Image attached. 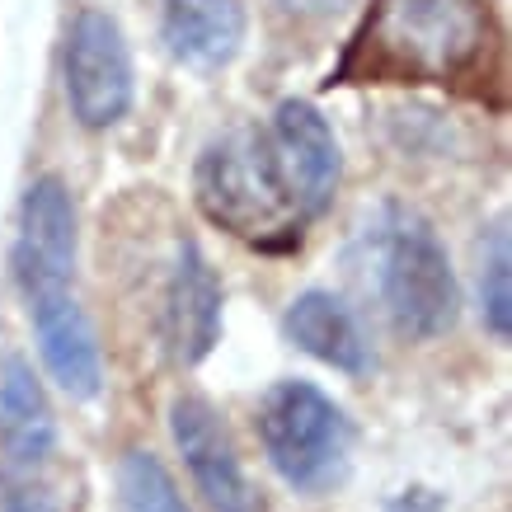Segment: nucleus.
Returning a JSON list of instances; mask_svg holds the SVG:
<instances>
[{"instance_id":"nucleus-9","label":"nucleus","mask_w":512,"mask_h":512,"mask_svg":"<svg viewBox=\"0 0 512 512\" xmlns=\"http://www.w3.org/2000/svg\"><path fill=\"white\" fill-rule=\"evenodd\" d=\"M221 278L207 264L198 240H179L170 268V287H165V343L179 367H198L202 357L221 343Z\"/></svg>"},{"instance_id":"nucleus-15","label":"nucleus","mask_w":512,"mask_h":512,"mask_svg":"<svg viewBox=\"0 0 512 512\" xmlns=\"http://www.w3.org/2000/svg\"><path fill=\"white\" fill-rule=\"evenodd\" d=\"M0 512H62V498H57L52 480L0 484Z\"/></svg>"},{"instance_id":"nucleus-6","label":"nucleus","mask_w":512,"mask_h":512,"mask_svg":"<svg viewBox=\"0 0 512 512\" xmlns=\"http://www.w3.org/2000/svg\"><path fill=\"white\" fill-rule=\"evenodd\" d=\"M170 433L212 512H264V498L249 480L245 461L235 456L231 433L221 428L217 409L198 395H179L170 404Z\"/></svg>"},{"instance_id":"nucleus-14","label":"nucleus","mask_w":512,"mask_h":512,"mask_svg":"<svg viewBox=\"0 0 512 512\" xmlns=\"http://www.w3.org/2000/svg\"><path fill=\"white\" fill-rule=\"evenodd\" d=\"M512 254H508V226L498 221L489 231V245L480 249V315L484 329L494 334L498 343L512 339Z\"/></svg>"},{"instance_id":"nucleus-17","label":"nucleus","mask_w":512,"mask_h":512,"mask_svg":"<svg viewBox=\"0 0 512 512\" xmlns=\"http://www.w3.org/2000/svg\"><path fill=\"white\" fill-rule=\"evenodd\" d=\"M386 512H442V498L433 489H404L400 498H390Z\"/></svg>"},{"instance_id":"nucleus-1","label":"nucleus","mask_w":512,"mask_h":512,"mask_svg":"<svg viewBox=\"0 0 512 512\" xmlns=\"http://www.w3.org/2000/svg\"><path fill=\"white\" fill-rule=\"evenodd\" d=\"M193 198L212 226L254 249L282 254L301 245L306 221L287 193L278 151L259 127H231L226 137L202 146L193 170Z\"/></svg>"},{"instance_id":"nucleus-2","label":"nucleus","mask_w":512,"mask_h":512,"mask_svg":"<svg viewBox=\"0 0 512 512\" xmlns=\"http://www.w3.org/2000/svg\"><path fill=\"white\" fill-rule=\"evenodd\" d=\"M484 0H376L357 38L367 76L390 80H461L489 47Z\"/></svg>"},{"instance_id":"nucleus-7","label":"nucleus","mask_w":512,"mask_h":512,"mask_svg":"<svg viewBox=\"0 0 512 512\" xmlns=\"http://www.w3.org/2000/svg\"><path fill=\"white\" fill-rule=\"evenodd\" d=\"M268 141L278 151L282 179H287V193H292L301 221L325 217L343 174L339 141H334V127L325 123V113L315 104H306V99H287L273 113Z\"/></svg>"},{"instance_id":"nucleus-5","label":"nucleus","mask_w":512,"mask_h":512,"mask_svg":"<svg viewBox=\"0 0 512 512\" xmlns=\"http://www.w3.org/2000/svg\"><path fill=\"white\" fill-rule=\"evenodd\" d=\"M62 85L71 118L90 132L123 123L132 109V47H127L123 29L109 10H80L66 29V52H62Z\"/></svg>"},{"instance_id":"nucleus-11","label":"nucleus","mask_w":512,"mask_h":512,"mask_svg":"<svg viewBox=\"0 0 512 512\" xmlns=\"http://www.w3.org/2000/svg\"><path fill=\"white\" fill-rule=\"evenodd\" d=\"M282 334L306 357L325 362V367H334L343 376H367L376 367V348L367 339L362 320H357V311L343 296L325 292V287L292 296V306L282 315Z\"/></svg>"},{"instance_id":"nucleus-13","label":"nucleus","mask_w":512,"mask_h":512,"mask_svg":"<svg viewBox=\"0 0 512 512\" xmlns=\"http://www.w3.org/2000/svg\"><path fill=\"white\" fill-rule=\"evenodd\" d=\"M118 494H123L127 512H193L174 475L165 470V461L141 447L123 451V461H118Z\"/></svg>"},{"instance_id":"nucleus-10","label":"nucleus","mask_w":512,"mask_h":512,"mask_svg":"<svg viewBox=\"0 0 512 512\" xmlns=\"http://www.w3.org/2000/svg\"><path fill=\"white\" fill-rule=\"evenodd\" d=\"M29 325L38 339L47 376L71 395V400H94L104 390V353H99V334H94L90 315L80 306V296H57V301H38L29 306Z\"/></svg>"},{"instance_id":"nucleus-16","label":"nucleus","mask_w":512,"mask_h":512,"mask_svg":"<svg viewBox=\"0 0 512 512\" xmlns=\"http://www.w3.org/2000/svg\"><path fill=\"white\" fill-rule=\"evenodd\" d=\"M278 5L296 19H334V15H343L348 5H357V0H278Z\"/></svg>"},{"instance_id":"nucleus-3","label":"nucleus","mask_w":512,"mask_h":512,"mask_svg":"<svg viewBox=\"0 0 512 512\" xmlns=\"http://www.w3.org/2000/svg\"><path fill=\"white\" fill-rule=\"evenodd\" d=\"M376 287L390 325L409 343L442 339L461 315V287L437 231L409 207H386L376 240Z\"/></svg>"},{"instance_id":"nucleus-8","label":"nucleus","mask_w":512,"mask_h":512,"mask_svg":"<svg viewBox=\"0 0 512 512\" xmlns=\"http://www.w3.org/2000/svg\"><path fill=\"white\" fill-rule=\"evenodd\" d=\"M57 456V419L43 381L24 357H0V484L47 480Z\"/></svg>"},{"instance_id":"nucleus-12","label":"nucleus","mask_w":512,"mask_h":512,"mask_svg":"<svg viewBox=\"0 0 512 512\" xmlns=\"http://www.w3.org/2000/svg\"><path fill=\"white\" fill-rule=\"evenodd\" d=\"M245 0H160V43L188 71H221L245 47Z\"/></svg>"},{"instance_id":"nucleus-4","label":"nucleus","mask_w":512,"mask_h":512,"mask_svg":"<svg viewBox=\"0 0 512 512\" xmlns=\"http://www.w3.org/2000/svg\"><path fill=\"white\" fill-rule=\"evenodd\" d=\"M259 442L268 466L301 494H320L343 480L353 428L343 409L311 381H278L259 404Z\"/></svg>"}]
</instances>
